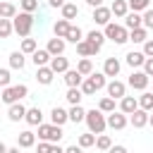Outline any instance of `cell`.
I'll return each mask as SVG.
<instances>
[{"mask_svg": "<svg viewBox=\"0 0 153 153\" xmlns=\"http://www.w3.org/2000/svg\"><path fill=\"white\" fill-rule=\"evenodd\" d=\"M12 26H14V33L26 38L33 29V12H17L14 19H12Z\"/></svg>", "mask_w": 153, "mask_h": 153, "instance_id": "obj_1", "label": "cell"}, {"mask_svg": "<svg viewBox=\"0 0 153 153\" xmlns=\"http://www.w3.org/2000/svg\"><path fill=\"white\" fill-rule=\"evenodd\" d=\"M84 122L88 124L91 134H103L105 127H108V117L103 115V110H86V120Z\"/></svg>", "mask_w": 153, "mask_h": 153, "instance_id": "obj_2", "label": "cell"}, {"mask_svg": "<svg viewBox=\"0 0 153 153\" xmlns=\"http://www.w3.org/2000/svg\"><path fill=\"white\" fill-rule=\"evenodd\" d=\"M105 38H110L112 43H117V45H122V43H127L129 41V31H127V26H120V24H115V22H110V24H105Z\"/></svg>", "mask_w": 153, "mask_h": 153, "instance_id": "obj_3", "label": "cell"}, {"mask_svg": "<svg viewBox=\"0 0 153 153\" xmlns=\"http://www.w3.org/2000/svg\"><path fill=\"white\" fill-rule=\"evenodd\" d=\"M38 139L41 141H50V143H57L62 139V127L57 124H38Z\"/></svg>", "mask_w": 153, "mask_h": 153, "instance_id": "obj_4", "label": "cell"}, {"mask_svg": "<svg viewBox=\"0 0 153 153\" xmlns=\"http://www.w3.org/2000/svg\"><path fill=\"white\" fill-rule=\"evenodd\" d=\"M26 93H29V88H26L24 84L7 86V88H2V103H7V105H12V103H19V100H22Z\"/></svg>", "mask_w": 153, "mask_h": 153, "instance_id": "obj_5", "label": "cell"}, {"mask_svg": "<svg viewBox=\"0 0 153 153\" xmlns=\"http://www.w3.org/2000/svg\"><path fill=\"white\" fill-rule=\"evenodd\" d=\"M129 86L136 88V91H146V86H148V74H146V72H131Z\"/></svg>", "mask_w": 153, "mask_h": 153, "instance_id": "obj_6", "label": "cell"}, {"mask_svg": "<svg viewBox=\"0 0 153 153\" xmlns=\"http://www.w3.org/2000/svg\"><path fill=\"white\" fill-rule=\"evenodd\" d=\"M110 17H112V10L110 7H93V22L96 24H100V26H105V24H110Z\"/></svg>", "mask_w": 153, "mask_h": 153, "instance_id": "obj_7", "label": "cell"}, {"mask_svg": "<svg viewBox=\"0 0 153 153\" xmlns=\"http://www.w3.org/2000/svg\"><path fill=\"white\" fill-rule=\"evenodd\" d=\"M105 88H108V96H110V98H115V100L127 96V86H124L122 81H117V79H112V81H110Z\"/></svg>", "mask_w": 153, "mask_h": 153, "instance_id": "obj_8", "label": "cell"}, {"mask_svg": "<svg viewBox=\"0 0 153 153\" xmlns=\"http://www.w3.org/2000/svg\"><path fill=\"white\" fill-rule=\"evenodd\" d=\"M98 50H100V48H98V45H93V43H91V41H86V38H81V41L76 43V53H79L81 57H91V55H96Z\"/></svg>", "mask_w": 153, "mask_h": 153, "instance_id": "obj_9", "label": "cell"}, {"mask_svg": "<svg viewBox=\"0 0 153 153\" xmlns=\"http://www.w3.org/2000/svg\"><path fill=\"white\" fill-rule=\"evenodd\" d=\"M69 120V112L65 110V108H60V105H55L53 110H50V122L53 124H57V127H62L65 122Z\"/></svg>", "mask_w": 153, "mask_h": 153, "instance_id": "obj_10", "label": "cell"}, {"mask_svg": "<svg viewBox=\"0 0 153 153\" xmlns=\"http://www.w3.org/2000/svg\"><path fill=\"white\" fill-rule=\"evenodd\" d=\"M108 127H112V129H124L127 127V115L120 110V112H110L108 115Z\"/></svg>", "mask_w": 153, "mask_h": 153, "instance_id": "obj_11", "label": "cell"}, {"mask_svg": "<svg viewBox=\"0 0 153 153\" xmlns=\"http://www.w3.org/2000/svg\"><path fill=\"white\" fill-rule=\"evenodd\" d=\"M129 122H131V127L141 129V127H146V124H148V112H146L143 108H139V110H134V112H131Z\"/></svg>", "mask_w": 153, "mask_h": 153, "instance_id": "obj_12", "label": "cell"}, {"mask_svg": "<svg viewBox=\"0 0 153 153\" xmlns=\"http://www.w3.org/2000/svg\"><path fill=\"white\" fill-rule=\"evenodd\" d=\"M53 76H55V72L50 69V65H45V67H36V79H38V84L48 86V84L53 81Z\"/></svg>", "mask_w": 153, "mask_h": 153, "instance_id": "obj_13", "label": "cell"}, {"mask_svg": "<svg viewBox=\"0 0 153 153\" xmlns=\"http://www.w3.org/2000/svg\"><path fill=\"white\" fill-rule=\"evenodd\" d=\"M120 110L124 115H131L134 110H139V100L134 96H124V98H120Z\"/></svg>", "mask_w": 153, "mask_h": 153, "instance_id": "obj_14", "label": "cell"}, {"mask_svg": "<svg viewBox=\"0 0 153 153\" xmlns=\"http://www.w3.org/2000/svg\"><path fill=\"white\" fill-rule=\"evenodd\" d=\"M31 60H33V65L36 67H45V65H50V60H53V55L48 53V50H33V55H31Z\"/></svg>", "mask_w": 153, "mask_h": 153, "instance_id": "obj_15", "label": "cell"}, {"mask_svg": "<svg viewBox=\"0 0 153 153\" xmlns=\"http://www.w3.org/2000/svg\"><path fill=\"white\" fill-rule=\"evenodd\" d=\"M120 67H122V65H120L117 57H108L105 65H103V74H105V76H117V74H120Z\"/></svg>", "mask_w": 153, "mask_h": 153, "instance_id": "obj_16", "label": "cell"}, {"mask_svg": "<svg viewBox=\"0 0 153 153\" xmlns=\"http://www.w3.org/2000/svg\"><path fill=\"white\" fill-rule=\"evenodd\" d=\"M7 117H10L12 122H19V120H24V117H26V108H24L22 103H12V105H10V110H7Z\"/></svg>", "mask_w": 153, "mask_h": 153, "instance_id": "obj_17", "label": "cell"}, {"mask_svg": "<svg viewBox=\"0 0 153 153\" xmlns=\"http://www.w3.org/2000/svg\"><path fill=\"white\" fill-rule=\"evenodd\" d=\"M26 124H31V127H38L41 124V120H43V112H41V108L36 105V108H26Z\"/></svg>", "mask_w": 153, "mask_h": 153, "instance_id": "obj_18", "label": "cell"}, {"mask_svg": "<svg viewBox=\"0 0 153 153\" xmlns=\"http://www.w3.org/2000/svg\"><path fill=\"white\" fill-rule=\"evenodd\" d=\"M33 143H36V134L33 131H29V129L26 131H19V136H17V146L19 148H31Z\"/></svg>", "mask_w": 153, "mask_h": 153, "instance_id": "obj_19", "label": "cell"}, {"mask_svg": "<svg viewBox=\"0 0 153 153\" xmlns=\"http://www.w3.org/2000/svg\"><path fill=\"white\" fill-rule=\"evenodd\" d=\"M45 50H48L53 57H55V55H62V53H65V38H57V36H55V38H50Z\"/></svg>", "mask_w": 153, "mask_h": 153, "instance_id": "obj_20", "label": "cell"}, {"mask_svg": "<svg viewBox=\"0 0 153 153\" xmlns=\"http://www.w3.org/2000/svg\"><path fill=\"white\" fill-rule=\"evenodd\" d=\"M50 69H53L55 74H62V72H67V69H69V62H67V57H62V55H55V57L50 60Z\"/></svg>", "mask_w": 153, "mask_h": 153, "instance_id": "obj_21", "label": "cell"}, {"mask_svg": "<svg viewBox=\"0 0 153 153\" xmlns=\"http://www.w3.org/2000/svg\"><path fill=\"white\" fill-rule=\"evenodd\" d=\"M84 81V74H79V69H67L65 72V84L72 88V86H81Z\"/></svg>", "mask_w": 153, "mask_h": 153, "instance_id": "obj_22", "label": "cell"}, {"mask_svg": "<svg viewBox=\"0 0 153 153\" xmlns=\"http://www.w3.org/2000/svg\"><path fill=\"white\" fill-rule=\"evenodd\" d=\"M124 26L131 31V29H139V26H143V17L139 14V12H129L127 17H124Z\"/></svg>", "mask_w": 153, "mask_h": 153, "instance_id": "obj_23", "label": "cell"}, {"mask_svg": "<svg viewBox=\"0 0 153 153\" xmlns=\"http://www.w3.org/2000/svg\"><path fill=\"white\" fill-rule=\"evenodd\" d=\"M110 10H112L115 17H127V14H129V2H127V0H115V2L110 5Z\"/></svg>", "mask_w": 153, "mask_h": 153, "instance_id": "obj_24", "label": "cell"}, {"mask_svg": "<svg viewBox=\"0 0 153 153\" xmlns=\"http://www.w3.org/2000/svg\"><path fill=\"white\" fill-rule=\"evenodd\" d=\"M129 41H134V43H143V41H148V29H146V26L131 29V31H129Z\"/></svg>", "mask_w": 153, "mask_h": 153, "instance_id": "obj_25", "label": "cell"}, {"mask_svg": "<svg viewBox=\"0 0 153 153\" xmlns=\"http://www.w3.org/2000/svg\"><path fill=\"white\" fill-rule=\"evenodd\" d=\"M143 62H146V55L143 53H136V50L127 53V65L129 67H143Z\"/></svg>", "mask_w": 153, "mask_h": 153, "instance_id": "obj_26", "label": "cell"}, {"mask_svg": "<svg viewBox=\"0 0 153 153\" xmlns=\"http://www.w3.org/2000/svg\"><path fill=\"white\" fill-rule=\"evenodd\" d=\"M69 26H72V24H69V19H57V22H55V26H53V31H55V36H57V38H65V36H67V31H69Z\"/></svg>", "mask_w": 153, "mask_h": 153, "instance_id": "obj_27", "label": "cell"}, {"mask_svg": "<svg viewBox=\"0 0 153 153\" xmlns=\"http://www.w3.org/2000/svg\"><path fill=\"white\" fill-rule=\"evenodd\" d=\"M60 10H62V19H74V17H79V7H76L74 2H65Z\"/></svg>", "mask_w": 153, "mask_h": 153, "instance_id": "obj_28", "label": "cell"}, {"mask_svg": "<svg viewBox=\"0 0 153 153\" xmlns=\"http://www.w3.org/2000/svg\"><path fill=\"white\" fill-rule=\"evenodd\" d=\"M24 62H26V60H24V53H22V50H14V53L10 55V67H12V69H24Z\"/></svg>", "mask_w": 153, "mask_h": 153, "instance_id": "obj_29", "label": "cell"}, {"mask_svg": "<svg viewBox=\"0 0 153 153\" xmlns=\"http://www.w3.org/2000/svg\"><path fill=\"white\" fill-rule=\"evenodd\" d=\"M81 96H84V93H81V88H79V86H72V88L67 91V96H65V98H67V103H69V105H79V103H81Z\"/></svg>", "mask_w": 153, "mask_h": 153, "instance_id": "obj_30", "label": "cell"}, {"mask_svg": "<svg viewBox=\"0 0 153 153\" xmlns=\"http://www.w3.org/2000/svg\"><path fill=\"white\" fill-rule=\"evenodd\" d=\"M69 120H72L74 124L84 122V120H86V110H84L81 105H72V110H69Z\"/></svg>", "mask_w": 153, "mask_h": 153, "instance_id": "obj_31", "label": "cell"}, {"mask_svg": "<svg viewBox=\"0 0 153 153\" xmlns=\"http://www.w3.org/2000/svg\"><path fill=\"white\" fill-rule=\"evenodd\" d=\"M14 14H17V7L12 2H0V17L2 19H14Z\"/></svg>", "mask_w": 153, "mask_h": 153, "instance_id": "obj_32", "label": "cell"}, {"mask_svg": "<svg viewBox=\"0 0 153 153\" xmlns=\"http://www.w3.org/2000/svg\"><path fill=\"white\" fill-rule=\"evenodd\" d=\"M81 36H84V33H81V29L72 24V26H69V31H67V36H65V41H69V43H74V45H76V43L81 41Z\"/></svg>", "mask_w": 153, "mask_h": 153, "instance_id": "obj_33", "label": "cell"}, {"mask_svg": "<svg viewBox=\"0 0 153 153\" xmlns=\"http://www.w3.org/2000/svg\"><path fill=\"white\" fill-rule=\"evenodd\" d=\"M86 41H91L93 45H98V48H103V43H105V33L103 31H88V36H86Z\"/></svg>", "mask_w": 153, "mask_h": 153, "instance_id": "obj_34", "label": "cell"}, {"mask_svg": "<svg viewBox=\"0 0 153 153\" xmlns=\"http://www.w3.org/2000/svg\"><path fill=\"white\" fill-rule=\"evenodd\" d=\"M76 69H79V74L88 76V74H93V62H91L88 57H81V60H79V65H76Z\"/></svg>", "mask_w": 153, "mask_h": 153, "instance_id": "obj_35", "label": "cell"}, {"mask_svg": "<svg viewBox=\"0 0 153 153\" xmlns=\"http://www.w3.org/2000/svg\"><path fill=\"white\" fill-rule=\"evenodd\" d=\"M12 31H14L12 19H2V17H0V38H10Z\"/></svg>", "mask_w": 153, "mask_h": 153, "instance_id": "obj_36", "label": "cell"}, {"mask_svg": "<svg viewBox=\"0 0 153 153\" xmlns=\"http://www.w3.org/2000/svg\"><path fill=\"white\" fill-rule=\"evenodd\" d=\"M98 110H103V112H115V98H110V96H105V98H100V103H98Z\"/></svg>", "mask_w": 153, "mask_h": 153, "instance_id": "obj_37", "label": "cell"}, {"mask_svg": "<svg viewBox=\"0 0 153 153\" xmlns=\"http://www.w3.org/2000/svg\"><path fill=\"white\" fill-rule=\"evenodd\" d=\"M139 108H143L146 112H151L153 110V93H146L143 91V96L139 98Z\"/></svg>", "mask_w": 153, "mask_h": 153, "instance_id": "obj_38", "label": "cell"}, {"mask_svg": "<svg viewBox=\"0 0 153 153\" xmlns=\"http://www.w3.org/2000/svg\"><path fill=\"white\" fill-rule=\"evenodd\" d=\"M88 79L93 81V86H96L98 91H100L103 86H108V84H105V74H103V72H93V74H88Z\"/></svg>", "mask_w": 153, "mask_h": 153, "instance_id": "obj_39", "label": "cell"}, {"mask_svg": "<svg viewBox=\"0 0 153 153\" xmlns=\"http://www.w3.org/2000/svg\"><path fill=\"white\" fill-rule=\"evenodd\" d=\"M36 48H38V45H36V38H24V41H22V53H24V55H26V53L33 55Z\"/></svg>", "mask_w": 153, "mask_h": 153, "instance_id": "obj_40", "label": "cell"}, {"mask_svg": "<svg viewBox=\"0 0 153 153\" xmlns=\"http://www.w3.org/2000/svg\"><path fill=\"white\" fill-rule=\"evenodd\" d=\"M79 146H81V148L96 146V134H91V131H88V134H81V136H79Z\"/></svg>", "mask_w": 153, "mask_h": 153, "instance_id": "obj_41", "label": "cell"}, {"mask_svg": "<svg viewBox=\"0 0 153 153\" xmlns=\"http://www.w3.org/2000/svg\"><path fill=\"white\" fill-rule=\"evenodd\" d=\"M148 2L151 0H129V7H131V12H146Z\"/></svg>", "mask_w": 153, "mask_h": 153, "instance_id": "obj_42", "label": "cell"}, {"mask_svg": "<svg viewBox=\"0 0 153 153\" xmlns=\"http://www.w3.org/2000/svg\"><path fill=\"white\" fill-rule=\"evenodd\" d=\"M96 91H98V88H96V86H93V81L86 76V79L81 81V93H84V96H93Z\"/></svg>", "mask_w": 153, "mask_h": 153, "instance_id": "obj_43", "label": "cell"}, {"mask_svg": "<svg viewBox=\"0 0 153 153\" xmlns=\"http://www.w3.org/2000/svg\"><path fill=\"white\" fill-rule=\"evenodd\" d=\"M96 146H98L100 151H110V146H112V141H110V136H105V134H100V136L96 139Z\"/></svg>", "mask_w": 153, "mask_h": 153, "instance_id": "obj_44", "label": "cell"}, {"mask_svg": "<svg viewBox=\"0 0 153 153\" xmlns=\"http://www.w3.org/2000/svg\"><path fill=\"white\" fill-rule=\"evenodd\" d=\"M38 10V0H22V12H36Z\"/></svg>", "mask_w": 153, "mask_h": 153, "instance_id": "obj_45", "label": "cell"}, {"mask_svg": "<svg viewBox=\"0 0 153 153\" xmlns=\"http://www.w3.org/2000/svg\"><path fill=\"white\" fill-rule=\"evenodd\" d=\"M10 69H0V88H7L10 86Z\"/></svg>", "mask_w": 153, "mask_h": 153, "instance_id": "obj_46", "label": "cell"}, {"mask_svg": "<svg viewBox=\"0 0 153 153\" xmlns=\"http://www.w3.org/2000/svg\"><path fill=\"white\" fill-rule=\"evenodd\" d=\"M146 57H153V38H148V41H143V50H141Z\"/></svg>", "mask_w": 153, "mask_h": 153, "instance_id": "obj_47", "label": "cell"}, {"mask_svg": "<svg viewBox=\"0 0 153 153\" xmlns=\"http://www.w3.org/2000/svg\"><path fill=\"white\" fill-rule=\"evenodd\" d=\"M143 26L146 29H153V10H146L143 12Z\"/></svg>", "mask_w": 153, "mask_h": 153, "instance_id": "obj_48", "label": "cell"}, {"mask_svg": "<svg viewBox=\"0 0 153 153\" xmlns=\"http://www.w3.org/2000/svg\"><path fill=\"white\" fill-rule=\"evenodd\" d=\"M50 146H53L50 141H41L38 148H36V153H50Z\"/></svg>", "mask_w": 153, "mask_h": 153, "instance_id": "obj_49", "label": "cell"}, {"mask_svg": "<svg viewBox=\"0 0 153 153\" xmlns=\"http://www.w3.org/2000/svg\"><path fill=\"white\" fill-rule=\"evenodd\" d=\"M143 72H146L148 76H153V57H146V62H143Z\"/></svg>", "mask_w": 153, "mask_h": 153, "instance_id": "obj_50", "label": "cell"}, {"mask_svg": "<svg viewBox=\"0 0 153 153\" xmlns=\"http://www.w3.org/2000/svg\"><path fill=\"white\" fill-rule=\"evenodd\" d=\"M108 153H127V148H124V146H110Z\"/></svg>", "mask_w": 153, "mask_h": 153, "instance_id": "obj_51", "label": "cell"}, {"mask_svg": "<svg viewBox=\"0 0 153 153\" xmlns=\"http://www.w3.org/2000/svg\"><path fill=\"white\" fill-rule=\"evenodd\" d=\"M65 153H81V146H79V143H76V146H67Z\"/></svg>", "mask_w": 153, "mask_h": 153, "instance_id": "obj_52", "label": "cell"}, {"mask_svg": "<svg viewBox=\"0 0 153 153\" xmlns=\"http://www.w3.org/2000/svg\"><path fill=\"white\" fill-rule=\"evenodd\" d=\"M50 153H65V148L57 146V143H53V146H50Z\"/></svg>", "mask_w": 153, "mask_h": 153, "instance_id": "obj_53", "label": "cell"}, {"mask_svg": "<svg viewBox=\"0 0 153 153\" xmlns=\"http://www.w3.org/2000/svg\"><path fill=\"white\" fill-rule=\"evenodd\" d=\"M48 5H50V7H62L65 0H48Z\"/></svg>", "mask_w": 153, "mask_h": 153, "instance_id": "obj_54", "label": "cell"}, {"mask_svg": "<svg viewBox=\"0 0 153 153\" xmlns=\"http://www.w3.org/2000/svg\"><path fill=\"white\" fill-rule=\"evenodd\" d=\"M86 2H88L91 7H100V5H103V0H86Z\"/></svg>", "mask_w": 153, "mask_h": 153, "instance_id": "obj_55", "label": "cell"}, {"mask_svg": "<svg viewBox=\"0 0 153 153\" xmlns=\"http://www.w3.org/2000/svg\"><path fill=\"white\" fill-rule=\"evenodd\" d=\"M0 153H7V146H5L2 141H0Z\"/></svg>", "mask_w": 153, "mask_h": 153, "instance_id": "obj_56", "label": "cell"}, {"mask_svg": "<svg viewBox=\"0 0 153 153\" xmlns=\"http://www.w3.org/2000/svg\"><path fill=\"white\" fill-rule=\"evenodd\" d=\"M7 153H19V146L17 148H7Z\"/></svg>", "mask_w": 153, "mask_h": 153, "instance_id": "obj_57", "label": "cell"}, {"mask_svg": "<svg viewBox=\"0 0 153 153\" xmlns=\"http://www.w3.org/2000/svg\"><path fill=\"white\" fill-rule=\"evenodd\" d=\"M148 124H151V127H153V115H148Z\"/></svg>", "mask_w": 153, "mask_h": 153, "instance_id": "obj_58", "label": "cell"}, {"mask_svg": "<svg viewBox=\"0 0 153 153\" xmlns=\"http://www.w3.org/2000/svg\"><path fill=\"white\" fill-rule=\"evenodd\" d=\"M0 100H2V91H0Z\"/></svg>", "mask_w": 153, "mask_h": 153, "instance_id": "obj_59", "label": "cell"}]
</instances>
